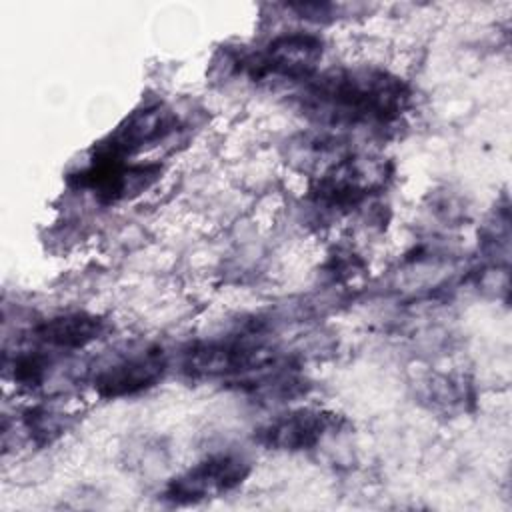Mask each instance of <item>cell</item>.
<instances>
[{
    "mask_svg": "<svg viewBox=\"0 0 512 512\" xmlns=\"http://www.w3.org/2000/svg\"><path fill=\"white\" fill-rule=\"evenodd\" d=\"M302 96L308 114L336 126H384L400 118L410 102L406 82L378 68H340L312 76Z\"/></svg>",
    "mask_w": 512,
    "mask_h": 512,
    "instance_id": "1",
    "label": "cell"
},
{
    "mask_svg": "<svg viewBox=\"0 0 512 512\" xmlns=\"http://www.w3.org/2000/svg\"><path fill=\"white\" fill-rule=\"evenodd\" d=\"M272 364L268 348L256 336H224L196 342L182 354V372L190 378L250 376Z\"/></svg>",
    "mask_w": 512,
    "mask_h": 512,
    "instance_id": "2",
    "label": "cell"
},
{
    "mask_svg": "<svg viewBox=\"0 0 512 512\" xmlns=\"http://www.w3.org/2000/svg\"><path fill=\"white\" fill-rule=\"evenodd\" d=\"M322 40L308 32H288L270 40L262 50L236 60L254 82L288 80L308 82L322 58Z\"/></svg>",
    "mask_w": 512,
    "mask_h": 512,
    "instance_id": "3",
    "label": "cell"
},
{
    "mask_svg": "<svg viewBox=\"0 0 512 512\" xmlns=\"http://www.w3.org/2000/svg\"><path fill=\"white\" fill-rule=\"evenodd\" d=\"M250 474V462L240 454H214L174 476L162 490L170 504H198L238 488Z\"/></svg>",
    "mask_w": 512,
    "mask_h": 512,
    "instance_id": "4",
    "label": "cell"
},
{
    "mask_svg": "<svg viewBox=\"0 0 512 512\" xmlns=\"http://www.w3.org/2000/svg\"><path fill=\"white\" fill-rule=\"evenodd\" d=\"M158 176V164H128L124 158L94 148L90 162L70 174V184L94 192L102 204H116L144 192Z\"/></svg>",
    "mask_w": 512,
    "mask_h": 512,
    "instance_id": "5",
    "label": "cell"
},
{
    "mask_svg": "<svg viewBox=\"0 0 512 512\" xmlns=\"http://www.w3.org/2000/svg\"><path fill=\"white\" fill-rule=\"evenodd\" d=\"M168 368L162 348H144L118 356L100 366L92 376V388L98 396L116 400L136 396L156 386Z\"/></svg>",
    "mask_w": 512,
    "mask_h": 512,
    "instance_id": "6",
    "label": "cell"
},
{
    "mask_svg": "<svg viewBox=\"0 0 512 512\" xmlns=\"http://www.w3.org/2000/svg\"><path fill=\"white\" fill-rule=\"evenodd\" d=\"M176 124L178 118L168 106L160 102L146 104L126 116L124 122L96 146V150L128 160V156L136 154L144 146L166 138L176 130Z\"/></svg>",
    "mask_w": 512,
    "mask_h": 512,
    "instance_id": "7",
    "label": "cell"
},
{
    "mask_svg": "<svg viewBox=\"0 0 512 512\" xmlns=\"http://www.w3.org/2000/svg\"><path fill=\"white\" fill-rule=\"evenodd\" d=\"M336 428V416L302 408L272 420L268 426L258 430V442L270 450L300 452L310 450L322 442L326 434Z\"/></svg>",
    "mask_w": 512,
    "mask_h": 512,
    "instance_id": "8",
    "label": "cell"
},
{
    "mask_svg": "<svg viewBox=\"0 0 512 512\" xmlns=\"http://www.w3.org/2000/svg\"><path fill=\"white\" fill-rule=\"evenodd\" d=\"M106 330V320L88 312H70L40 322L32 338L52 350H78L98 340Z\"/></svg>",
    "mask_w": 512,
    "mask_h": 512,
    "instance_id": "9",
    "label": "cell"
},
{
    "mask_svg": "<svg viewBox=\"0 0 512 512\" xmlns=\"http://www.w3.org/2000/svg\"><path fill=\"white\" fill-rule=\"evenodd\" d=\"M62 418L60 414L48 410V408H32L24 416V428L30 434L32 440L38 444H46L52 438H56L62 430Z\"/></svg>",
    "mask_w": 512,
    "mask_h": 512,
    "instance_id": "10",
    "label": "cell"
}]
</instances>
